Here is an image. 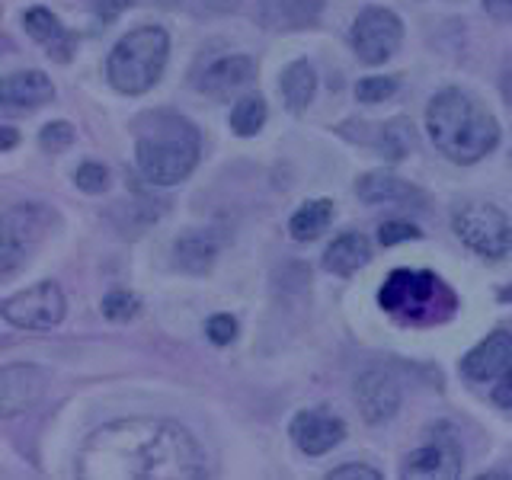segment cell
<instances>
[{"label":"cell","instance_id":"6da1fadb","mask_svg":"<svg viewBox=\"0 0 512 480\" xmlns=\"http://www.w3.org/2000/svg\"><path fill=\"white\" fill-rule=\"evenodd\" d=\"M77 474L87 480H202L208 464L183 426L170 420H116L84 442Z\"/></svg>","mask_w":512,"mask_h":480},{"label":"cell","instance_id":"7a4b0ae2","mask_svg":"<svg viewBox=\"0 0 512 480\" xmlns=\"http://www.w3.org/2000/svg\"><path fill=\"white\" fill-rule=\"evenodd\" d=\"M426 132L455 164H477L500 144V122L461 90H442L432 96L426 109Z\"/></svg>","mask_w":512,"mask_h":480},{"label":"cell","instance_id":"3957f363","mask_svg":"<svg viewBox=\"0 0 512 480\" xmlns=\"http://www.w3.org/2000/svg\"><path fill=\"white\" fill-rule=\"evenodd\" d=\"M202 151L199 128L173 112H157L135 144L138 170L154 186H176L196 170Z\"/></svg>","mask_w":512,"mask_h":480},{"label":"cell","instance_id":"277c9868","mask_svg":"<svg viewBox=\"0 0 512 480\" xmlns=\"http://www.w3.org/2000/svg\"><path fill=\"white\" fill-rule=\"evenodd\" d=\"M170 36L160 26H138L116 42L106 58L109 84L125 96L148 93L167 68Z\"/></svg>","mask_w":512,"mask_h":480},{"label":"cell","instance_id":"5b68a950","mask_svg":"<svg viewBox=\"0 0 512 480\" xmlns=\"http://www.w3.org/2000/svg\"><path fill=\"white\" fill-rule=\"evenodd\" d=\"M378 304L384 311L410 320V324H426V320H439L455 308V295L436 279L432 272H410L397 269L381 285Z\"/></svg>","mask_w":512,"mask_h":480},{"label":"cell","instance_id":"8992f818","mask_svg":"<svg viewBox=\"0 0 512 480\" xmlns=\"http://www.w3.org/2000/svg\"><path fill=\"white\" fill-rule=\"evenodd\" d=\"M452 228L484 260H503L512 250V224L509 218L490 202H464L455 208Z\"/></svg>","mask_w":512,"mask_h":480},{"label":"cell","instance_id":"52a82bcc","mask_svg":"<svg viewBox=\"0 0 512 480\" xmlns=\"http://www.w3.org/2000/svg\"><path fill=\"white\" fill-rule=\"evenodd\" d=\"M400 42H404V23L384 7H368L352 23V48L365 64H384Z\"/></svg>","mask_w":512,"mask_h":480},{"label":"cell","instance_id":"ba28073f","mask_svg":"<svg viewBox=\"0 0 512 480\" xmlns=\"http://www.w3.org/2000/svg\"><path fill=\"white\" fill-rule=\"evenodd\" d=\"M0 311H4V320L13 327L52 330L64 317V295L55 282H39L20 295H10L4 304H0Z\"/></svg>","mask_w":512,"mask_h":480},{"label":"cell","instance_id":"9c48e42d","mask_svg":"<svg viewBox=\"0 0 512 480\" xmlns=\"http://www.w3.org/2000/svg\"><path fill=\"white\" fill-rule=\"evenodd\" d=\"M45 231V215L36 205H16L4 215L0 224V276L10 279L16 266H20L29 250L42 240Z\"/></svg>","mask_w":512,"mask_h":480},{"label":"cell","instance_id":"30bf717a","mask_svg":"<svg viewBox=\"0 0 512 480\" xmlns=\"http://www.w3.org/2000/svg\"><path fill=\"white\" fill-rule=\"evenodd\" d=\"M464 471V455H461V445L455 439L452 429L439 426L436 436H432L426 445H420L416 452L407 458V468L404 477H416V480H452L461 477Z\"/></svg>","mask_w":512,"mask_h":480},{"label":"cell","instance_id":"8fae6325","mask_svg":"<svg viewBox=\"0 0 512 480\" xmlns=\"http://www.w3.org/2000/svg\"><path fill=\"white\" fill-rule=\"evenodd\" d=\"M288 436L298 445V452L317 458L346 439V423L327 410H301L295 413L292 426H288Z\"/></svg>","mask_w":512,"mask_h":480},{"label":"cell","instance_id":"7c38bea8","mask_svg":"<svg viewBox=\"0 0 512 480\" xmlns=\"http://www.w3.org/2000/svg\"><path fill=\"white\" fill-rule=\"evenodd\" d=\"M48 378L36 365H7L0 372V413L20 416L45 397Z\"/></svg>","mask_w":512,"mask_h":480},{"label":"cell","instance_id":"4fadbf2b","mask_svg":"<svg viewBox=\"0 0 512 480\" xmlns=\"http://www.w3.org/2000/svg\"><path fill=\"white\" fill-rule=\"evenodd\" d=\"M356 404H359V413L365 423H388L391 416L400 410V388L397 381L388 375V372H362L356 378Z\"/></svg>","mask_w":512,"mask_h":480},{"label":"cell","instance_id":"5bb4252c","mask_svg":"<svg viewBox=\"0 0 512 480\" xmlns=\"http://www.w3.org/2000/svg\"><path fill=\"white\" fill-rule=\"evenodd\" d=\"M512 368V333L496 330L461 359V375L468 381H496Z\"/></svg>","mask_w":512,"mask_h":480},{"label":"cell","instance_id":"9a60e30c","mask_svg":"<svg viewBox=\"0 0 512 480\" xmlns=\"http://www.w3.org/2000/svg\"><path fill=\"white\" fill-rule=\"evenodd\" d=\"M256 77V64L247 55H228V58H218L212 68H205L202 80H199V90L208 93L212 100H231L240 90H247Z\"/></svg>","mask_w":512,"mask_h":480},{"label":"cell","instance_id":"2e32d148","mask_svg":"<svg viewBox=\"0 0 512 480\" xmlns=\"http://www.w3.org/2000/svg\"><path fill=\"white\" fill-rule=\"evenodd\" d=\"M320 10H324V0H260L256 20L269 32H292L314 26Z\"/></svg>","mask_w":512,"mask_h":480},{"label":"cell","instance_id":"e0dca14e","mask_svg":"<svg viewBox=\"0 0 512 480\" xmlns=\"http://www.w3.org/2000/svg\"><path fill=\"white\" fill-rule=\"evenodd\" d=\"M23 26L29 32L32 42H39L48 58L55 61H71V52H74V36L68 29L61 26V20L45 7H32L26 16H23Z\"/></svg>","mask_w":512,"mask_h":480},{"label":"cell","instance_id":"ac0fdd59","mask_svg":"<svg viewBox=\"0 0 512 480\" xmlns=\"http://www.w3.org/2000/svg\"><path fill=\"white\" fill-rule=\"evenodd\" d=\"M55 87L42 71H20L10 74L0 87V103L7 109H39L42 103H52Z\"/></svg>","mask_w":512,"mask_h":480},{"label":"cell","instance_id":"d6986e66","mask_svg":"<svg viewBox=\"0 0 512 480\" xmlns=\"http://www.w3.org/2000/svg\"><path fill=\"white\" fill-rule=\"evenodd\" d=\"M356 196L368 205H381V202H410V199H420L413 183L400 180L394 173H384V170H372L359 176L356 183Z\"/></svg>","mask_w":512,"mask_h":480},{"label":"cell","instance_id":"ffe728a7","mask_svg":"<svg viewBox=\"0 0 512 480\" xmlns=\"http://www.w3.org/2000/svg\"><path fill=\"white\" fill-rule=\"evenodd\" d=\"M218 256V240L212 231H186L173 244V260L186 272H208Z\"/></svg>","mask_w":512,"mask_h":480},{"label":"cell","instance_id":"44dd1931","mask_svg":"<svg viewBox=\"0 0 512 480\" xmlns=\"http://www.w3.org/2000/svg\"><path fill=\"white\" fill-rule=\"evenodd\" d=\"M372 260V244L362 237V234H340L327 247L324 253V266L333 272V276H352L359 266H365Z\"/></svg>","mask_w":512,"mask_h":480},{"label":"cell","instance_id":"7402d4cb","mask_svg":"<svg viewBox=\"0 0 512 480\" xmlns=\"http://www.w3.org/2000/svg\"><path fill=\"white\" fill-rule=\"evenodd\" d=\"M279 90H282V100L292 112H301L308 109L314 93H317V74L308 61H292L288 68L282 71V80H279Z\"/></svg>","mask_w":512,"mask_h":480},{"label":"cell","instance_id":"603a6c76","mask_svg":"<svg viewBox=\"0 0 512 480\" xmlns=\"http://www.w3.org/2000/svg\"><path fill=\"white\" fill-rule=\"evenodd\" d=\"M333 221V202L330 199H311L304 202L298 212L288 221V234H292L298 244H308V240H317L330 228Z\"/></svg>","mask_w":512,"mask_h":480},{"label":"cell","instance_id":"cb8c5ba5","mask_svg":"<svg viewBox=\"0 0 512 480\" xmlns=\"http://www.w3.org/2000/svg\"><path fill=\"white\" fill-rule=\"evenodd\" d=\"M266 116H269V112H266L263 96H256V93L240 96V100L234 103V109H231V132L240 135V138H250L266 125Z\"/></svg>","mask_w":512,"mask_h":480},{"label":"cell","instance_id":"d4e9b609","mask_svg":"<svg viewBox=\"0 0 512 480\" xmlns=\"http://www.w3.org/2000/svg\"><path fill=\"white\" fill-rule=\"evenodd\" d=\"M378 148L388 160H404L407 151L413 148V125L407 119H391L388 125L381 128Z\"/></svg>","mask_w":512,"mask_h":480},{"label":"cell","instance_id":"484cf974","mask_svg":"<svg viewBox=\"0 0 512 480\" xmlns=\"http://www.w3.org/2000/svg\"><path fill=\"white\" fill-rule=\"evenodd\" d=\"M138 311H141V301L132 292H125V288H116V292H109L103 298V317L116 320V324H122V320H132Z\"/></svg>","mask_w":512,"mask_h":480},{"label":"cell","instance_id":"4316f807","mask_svg":"<svg viewBox=\"0 0 512 480\" xmlns=\"http://www.w3.org/2000/svg\"><path fill=\"white\" fill-rule=\"evenodd\" d=\"M394 93H397V77H365L356 87L359 103H384Z\"/></svg>","mask_w":512,"mask_h":480},{"label":"cell","instance_id":"83f0119b","mask_svg":"<svg viewBox=\"0 0 512 480\" xmlns=\"http://www.w3.org/2000/svg\"><path fill=\"white\" fill-rule=\"evenodd\" d=\"M71 141H74V125L71 122H48L39 132L42 151H52V154L71 148Z\"/></svg>","mask_w":512,"mask_h":480},{"label":"cell","instance_id":"f1b7e54d","mask_svg":"<svg viewBox=\"0 0 512 480\" xmlns=\"http://www.w3.org/2000/svg\"><path fill=\"white\" fill-rule=\"evenodd\" d=\"M74 183H77V189H84V192H90V196H96V192H103L109 186V173H106L103 164H93V160H90V164L77 167Z\"/></svg>","mask_w":512,"mask_h":480},{"label":"cell","instance_id":"f546056e","mask_svg":"<svg viewBox=\"0 0 512 480\" xmlns=\"http://www.w3.org/2000/svg\"><path fill=\"white\" fill-rule=\"evenodd\" d=\"M416 237H420V228L410 221H384L378 228L381 247H394V244H404V240H416Z\"/></svg>","mask_w":512,"mask_h":480},{"label":"cell","instance_id":"4dcf8cb0","mask_svg":"<svg viewBox=\"0 0 512 480\" xmlns=\"http://www.w3.org/2000/svg\"><path fill=\"white\" fill-rule=\"evenodd\" d=\"M205 333H208V340H212L215 346H228V343H234V336H237V320L231 314H215V317H208Z\"/></svg>","mask_w":512,"mask_h":480},{"label":"cell","instance_id":"1f68e13d","mask_svg":"<svg viewBox=\"0 0 512 480\" xmlns=\"http://www.w3.org/2000/svg\"><path fill=\"white\" fill-rule=\"evenodd\" d=\"M330 480H381V474L368 464H343V468H333L327 474Z\"/></svg>","mask_w":512,"mask_h":480},{"label":"cell","instance_id":"d6a6232c","mask_svg":"<svg viewBox=\"0 0 512 480\" xmlns=\"http://www.w3.org/2000/svg\"><path fill=\"white\" fill-rule=\"evenodd\" d=\"M493 404H496V407H503V410H512V368H509V372H506L503 378H496Z\"/></svg>","mask_w":512,"mask_h":480},{"label":"cell","instance_id":"836d02e7","mask_svg":"<svg viewBox=\"0 0 512 480\" xmlns=\"http://www.w3.org/2000/svg\"><path fill=\"white\" fill-rule=\"evenodd\" d=\"M484 10L500 23L512 20V0H484Z\"/></svg>","mask_w":512,"mask_h":480},{"label":"cell","instance_id":"e575fe53","mask_svg":"<svg viewBox=\"0 0 512 480\" xmlns=\"http://www.w3.org/2000/svg\"><path fill=\"white\" fill-rule=\"evenodd\" d=\"M125 7H132V0H100V13H106V16H116Z\"/></svg>","mask_w":512,"mask_h":480},{"label":"cell","instance_id":"d590c367","mask_svg":"<svg viewBox=\"0 0 512 480\" xmlns=\"http://www.w3.org/2000/svg\"><path fill=\"white\" fill-rule=\"evenodd\" d=\"M500 90H503V100L512 106V64L503 71V80H500Z\"/></svg>","mask_w":512,"mask_h":480},{"label":"cell","instance_id":"8d00e7d4","mask_svg":"<svg viewBox=\"0 0 512 480\" xmlns=\"http://www.w3.org/2000/svg\"><path fill=\"white\" fill-rule=\"evenodd\" d=\"M205 4L212 7V10H218V13H228V10L237 7V0H205Z\"/></svg>","mask_w":512,"mask_h":480},{"label":"cell","instance_id":"74e56055","mask_svg":"<svg viewBox=\"0 0 512 480\" xmlns=\"http://www.w3.org/2000/svg\"><path fill=\"white\" fill-rule=\"evenodd\" d=\"M0 132H4V138H0V151H10L16 144V132L13 128H0Z\"/></svg>","mask_w":512,"mask_h":480},{"label":"cell","instance_id":"f35d334b","mask_svg":"<svg viewBox=\"0 0 512 480\" xmlns=\"http://www.w3.org/2000/svg\"><path fill=\"white\" fill-rule=\"evenodd\" d=\"M500 301H512V288H503V292H500Z\"/></svg>","mask_w":512,"mask_h":480}]
</instances>
